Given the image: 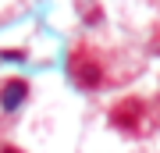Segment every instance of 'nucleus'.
Listing matches in <instances>:
<instances>
[{
	"label": "nucleus",
	"instance_id": "f257e3e1",
	"mask_svg": "<svg viewBox=\"0 0 160 153\" xmlns=\"http://www.w3.org/2000/svg\"><path fill=\"white\" fill-rule=\"evenodd\" d=\"M68 75H71V82L78 85V89H100L103 82V64H100V57H96V50H92L89 43H78L71 50V57H68Z\"/></svg>",
	"mask_w": 160,
	"mask_h": 153
},
{
	"label": "nucleus",
	"instance_id": "f03ea898",
	"mask_svg": "<svg viewBox=\"0 0 160 153\" xmlns=\"http://www.w3.org/2000/svg\"><path fill=\"white\" fill-rule=\"evenodd\" d=\"M139 121H142V100H118L110 107V125L121 132L139 128Z\"/></svg>",
	"mask_w": 160,
	"mask_h": 153
},
{
	"label": "nucleus",
	"instance_id": "7ed1b4c3",
	"mask_svg": "<svg viewBox=\"0 0 160 153\" xmlns=\"http://www.w3.org/2000/svg\"><path fill=\"white\" fill-rule=\"evenodd\" d=\"M25 96H29V82L25 79H7L0 85V107L4 110H18L25 103Z\"/></svg>",
	"mask_w": 160,
	"mask_h": 153
},
{
	"label": "nucleus",
	"instance_id": "20e7f679",
	"mask_svg": "<svg viewBox=\"0 0 160 153\" xmlns=\"http://www.w3.org/2000/svg\"><path fill=\"white\" fill-rule=\"evenodd\" d=\"M0 153H22V150H18V146H4V150H0Z\"/></svg>",
	"mask_w": 160,
	"mask_h": 153
}]
</instances>
